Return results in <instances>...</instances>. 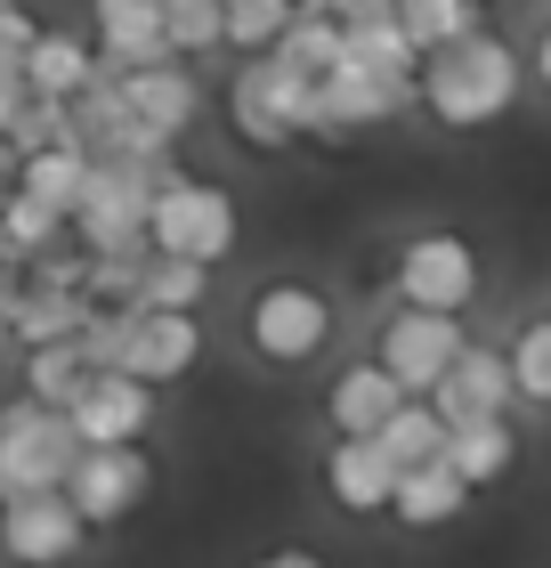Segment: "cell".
Segmentation results:
<instances>
[{"label":"cell","instance_id":"277c9868","mask_svg":"<svg viewBox=\"0 0 551 568\" xmlns=\"http://www.w3.org/2000/svg\"><path fill=\"white\" fill-rule=\"evenodd\" d=\"M235 244H244V203L220 179L178 171L163 195H154V252L163 261H195V268H227Z\"/></svg>","mask_w":551,"mask_h":568},{"label":"cell","instance_id":"9c48e42d","mask_svg":"<svg viewBox=\"0 0 551 568\" xmlns=\"http://www.w3.org/2000/svg\"><path fill=\"white\" fill-rule=\"evenodd\" d=\"M82 545H90V520L73 511V496L0 504V552L17 568H65V560H82Z\"/></svg>","mask_w":551,"mask_h":568},{"label":"cell","instance_id":"ac0fdd59","mask_svg":"<svg viewBox=\"0 0 551 568\" xmlns=\"http://www.w3.org/2000/svg\"><path fill=\"white\" fill-rule=\"evenodd\" d=\"M325 496L340 511H389L398 504V463H389L374 438H333L325 455Z\"/></svg>","mask_w":551,"mask_h":568},{"label":"cell","instance_id":"4316f807","mask_svg":"<svg viewBox=\"0 0 551 568\" xmlns=\"http://www.w3.org/2000/svg\"><path fill=\"white\" fill-rule=\"evenodd\" d=\"M163 33H171V49L187 65L220 58L227 49V0H163Z\"/></svg>","mask_w":551,"mask_h":568},{"label":"cell","instance_id":"9a60e30c","mask_svg":"<svg viewBox=\"0 0 551 568\" xmlns=\"http://www.w3.org/2000/svg\"><path fill=\"white\" fill-rule=\"evenodd\" d=\"M98 73H106V58H98V41L82 33V24H41L33 58H24V90L49 98V106H73Z\"/></svg>","mask_w":551,"mask_h":568},{"label":"cell","instance_id":"7c38bea8","mask_svg":"<svg viewBox=\"0 0 551 568\" xmlns=\"http://www.w3.org/2000/svg\"><path fill=\"white\" fill-rule=\"evenodd\" d=\"M203 366V317H163V308H130V349L122 374L163 390V382H187Z\"/></svg>","mask_w":551,"mask_h":568},{"label":"cell","instance_id":"44dd1931","mask_svg":"<svg viewBox=\"0 0 551 568\" xmlns=\"http://www.w3.org/2000/svg\"><path fill=\"white\" fill-rule=\"evenodd\" d=\"M90 179H98V163H90L82 146H49V154H24V195H33V203H49L58 220H73V212H82Z\"/></svg>","mask_w":551,"mask_h":568},{"label":"cell","instance_id":"e0dca14e","mask_svg":"<svg viewBox=\"0 0 551 568\" xmlns=\"http://www.w3.org/2000/svg\"><path fill=\"white\" fill-rule=\"evenodd\" d=\"M398 406H406V390L374 366V357H365V366H340V374H333V390H325V423H333L340 438H381Z\"/></svg>","mask_w":551,"mask_h":568},{"label":"cell","instance_id":"d6a6232c","mask_svg":"<svg viewBox=\"0 0 551 568\" xmlns=\"http://www.w3.org/2000/svg\"><path fill=\"white\" fill-rule=\"evenodd\" d=\"M24 195V154H17V139H0V212Z\"/></svg>","mask_w":551,"mask_h":568},{"label":"cell","instance_id":"8992f818","mask_svg":"<svg viewBox=\"0 0 551 568\" xmlns=\"http://www.w3.org/2000/svg\"><path fill=\"white\" fill-rule=\"evenodd\" d=\"M462 349H470L462 317H438V308H389L381 333H374V366L406 398H438V382L462 366Z\"/></svg>","mask_w":551,"mask_h":568},{"label":"cell","instance_id":"8fae6325","mask_svg":"<svg viewBox=\"0 0 551 568\" xmlns=\"http://www.w3.org/2000/svg\"><path fill=\"white\" fill-rule=\"evenodd\" d=\"M317 106H325V139L317 146H349L365 131H389L406 106H414V90L406 82H389V73H365V65H340L317 82Z\"/></svg>","mask_w":551,"mask_h":568},{"label":"cell","instance_id":"4fadbf2b","mask_svg":"<svg viewBox=\"0 0 551 568\" xmlns=\"http://www.w3.org/2000/svg\"><path fill=\"white\" fill-rule=\"evenodd\" d=\"M511 349H494V342H470L462 349V366L438 382V415H446V430H462V423H503L511 415Z\"/></svg>","mask_w":551,"mask_h":568},{"label":"cell","instance_id":"30bf717a","mask_svg":"<svg viewBox=\"0 0 551 568\" xmlns=\"http://www.w3.org/2000/svg\"><path fill=\"white\" fill-rule=\"evenodd\" d=\"M90 41H98V58H106L114 82L178 65V49L163 33V0H90Z\"/></svg>","mask_w":551,"mask_h":568},{"label":"cell","instance_id":"83f0119b","mask_svg":"<svg viewBox=\"0 0 551 568\" xmlns=\"http://www.w3.org/2000/svg\"><path fill=\"white\" fill-rule=\"evenodd\" d=\"M203 301H212V268H195V261H163V252L146 261V293H139V308H163V317H195Z\"/></svg>","mask_w":551,"mask_h":568},{"label":"cell","instance_id":"6da1fadb","mask_svg":"<svg viewBox=\"0 0 551 568\" xmlns=\"http://www.w3.org/2000/svg\"><path fill=\"white\" fill-rule=\"evenodd\" d=\"M519 98H528V58L511 49V33H470L455 49H430L422 58V82H414V106H422L438 131H494V122L519 114Z\"/></svg>","mask_w":551,"mask_h":568},{"label":"cell","instance_id":"7a4b0ae2","mask_svg":"<svg viewBox=\"0 0 551 568\" xmlns=\"http://www.w3.org/2000/svg\"><path fill=\"white\" fill-rule=\"evenodd\" d=\"M227 131L244 139L252 154L317 146V139H325L317 82H308V73H293L284 58H235V73H227Z\"/></svg>","mask_w":551,"mask_h":568},{"label":"cell","instance_id":"4dcf8cb0","mask_svg":"<svg viewBox=\"0 0 551 568\" xmlns=\"http://www.w3.org/2000/svg\"><path fill=\"white\" fill-rule=\"evenodd\" d=\"M33 41H41V17H33V9H0V65H9V73H24Z\"/></svg>","mask_w":551,"mask_h":568},{"label":"cell","instance_id":"836d02e7","mask_svg":"<svg viewBox=\"0 0 551 568\" xmlns=\"http://www.w3.org/2000/svg\"><path fill=\"white\" fill-rule=\"evenodd\" d=\"M528 73H535V82L551 90V24H543V33H535V58H528Z\"/></svg>","mask_w":551,"mask_h":568},{"label":"cell","instance_id":"e575fe53","mask_svg":"<svg viewBox=\"0 0 551 568\" xmlns=\"http://www.w3.org/2000/svg\"><path fill=\"white\" fill-rule=\"evenodd\" d=\"M252 568H325L317 552H268V560H252Z\"/></svg>","mask_w":551,"mask_h":568},{"label":"cell","instance_id":"d4e9b609","mask_svg":"<svg viewBox=\"0 0 551 568\" xmlns=\"http://www.w3.org/2000/svg\"><path fill=\"white\" fill-rule=\"evenodd\" d=\"M462 504H470V487L446 471V463H430V471L398 479V504H389V511H398L406 528H446V520H462Z\"/></svg>","mask_w":551,"mask_h":568},{"label":"cell","instance_id":"d590c367","mask_svg":"<svg viewBox=\"0 0 551 568\" xmlns=\"http://www.w3.org/2000/svg\"><path fill=\"white\" fill-rule=\"evenodd\" d=\"M17 284H24V268H17V252L0 244V293H17Z\"/></svg>","mask_w":551,"mask_h":568},{"label":"cell","instance_id":"2e32d148","mask_svg":"<svg viewBox=\"0 0 551 568\" xmlns=\"http://www.w3.org/2000/svg\"><path fill=\"white\" fill-rule=\"evenodd\" d=\"M122 98H130V114H139V131H154L163 146H178V139L203 122V82H195L187 58H178V65H154V73H130Z\"/></svg>","mask_w":551,"mask_h":568},{"label":"cell","instance_id":"8d00e7d4","mask_svg":"<svg viewBox=\"0 0 551 568\" xmlns=\"http://www.w3.org/2000/svg\"><path fill=\"white\" fill-rule=\"evenodd\" d=\"M0 349H17V325H9V293H0Z\"/></svg>","mask_w":551,"mask_h":568},{"label":"cell","instance_id":"ffe728a7","mask_svg":"<svg viewBox=\"0 0 551 568\" xmlns=\"http://www.w3.org/2000/svg\"><path fill=\"white\" fill-rule=\"evenodd\" d=\"M511 463H519L511 415H503V423H462V430H446V471H455L470 496H479V487H494V479H511Z\"/></svg>","mask_w":551,"mask_h":568},{"label":"cell","instance_id":"603a6c76","mask_svg":"<svg viewBox=\"0 0 551 568\" xmlns=\"http://www.w3.org/2000/svg\"><path fill=\"white\" fill-rule=\"evenodd\" d=\"M90 382H98V366L82 357V342H49V349H24V398L58 406V415H65V406L90 390Z\"/></svg>","mask_w":551,"mask_h":568},{"label":"cell","instance_id":"74e56055","mask_svg":"<svg viewBox=\"0 0 551 568\" xmlns=\"http://www.w3.org/2000/svg\"><path fill=\"white\" fill-rule=\"evenodd\" d=\"M0 9H24V0H0Z\"/></svg>","mask_w":551,"mask_h":568},{"label":"cell","instance_id":"cb8c5ba5","mask_svg":"<svg viewBox=\"0 0 551 568\" xmlns=\"http://www.w3.org/2000/svg\"><path fill=\"white\" fill-rule=\"evenodd\" d=\"M398 24L430 58V49H455L470 33H487V0H398Z\"/></svg>","mask_w":551,"mask_h":568},{"label":"cell","instance_id":"5b68a950","mask_svg":"<svg viewBox=\"0 0 551 568\" xmlns=\"http://www.w3.org/2000/svg\"><path fill=\"white\" fill-rule=\"evenodd\" d=\"M487 284V261L479 244L462 236V227H414L398 244V261H389V293L398 308H438V317H462L470 301H479Z\"/></svg>","mask_w":551,"mask_h":568},{"label":"cell","instance_id":"7402d4cb","mask_svg":"<svg viewBox=\"0 0 551 568\" xmlns=\"http://www.w3.org/2000/svg\"><path fill=\"white\" fill-rule=\"evenodd\" d=\"M374 447L398 463V479H406V471H430V463H446V415H438L430 398H406L398 415H389V430L374 438Z\"/></svg>","mask_w":551,"mask_h":568},{"label":"cell","instance_id":"1f68e13d","mask_svg":"<svg viewBox=\"0 0 551 568\" xmlns=\"http://www.w3.org/2000/svg\"><path fill=\"white\" fill-rule=\"evenodd\" d=\"M24 106H33V90H24V73H9V65H0V139H9L17 122H24Z\"/></svg>","mask_w":551,"mask_h":568},{"label":"cell","instance_id":"484cf974","mask_svg":"<svg viewBox=\"0 0 551 568\" xmlns=\"http://www.w3.org/2000/svg\"><path fill=\"white\" fill-rule=\"evenodd\" d=\"M300 24V0H227V49L235 58H276Z\"/></svg>","mask_w":551,"mask_h":568},{"label":"cell","instance_id":"f546056e","mask_svg":"<svg viewBox=\"0 0 551 568\" xmlns=\"http://www.w3.org/2000/svg\"><path fill=\"white\" fill-rule=\"evenodd\" d=\"M511 390L528 406H551V308L511 333Z\"/></svg>","mask_w":551,"mask_h":568},{"label":"cell","instance_id":"f1b7e54d","mask_svg":"<svg viewBox=\"0 0 551 568\" xmlns=\"http://www.w3.org/2000/svg\"><path fill=\"white\" fill-rule=\"evenodd\" d=\"M65 236H73V220H58V212H49V203H33V195H17L9 212H0V244L17 252V268H33L41 252L65 244Z\"/></svg>","mask_w":551,"mask_h":568},{"label":"cell","instance_id":"d6986e66","mask_svg":"<svg viewBox=\"0 0 551 568\" xmlns=\"http://www.w3.org/2000/svg\"><path fill=\"white\" fill-rule=\"evenodd\" d=\"M90 293H58V284H17L9 293V325H17V349H49V342H82L90 333Z\"/></svg>","mask_w":551,"mask_h":568},{"label":"cell","instance_id":"52a82bcc","mask_svg":"<svg viewBox=\"0 0 551 568\" xmlns=\"http://www.w3.org/2000/svg\"><path fill=\"white\" fill-rule=\"evenodd\" d=\"M244 342H252V357H268V366H308V357L333 342V301L300 276H276V284H259L252 308H244Z\"/></svg>","mask_w":551,"mask_h":568},{"label":"cell","instance_id":"3957f363","mask_svg":"<svg viewBox=\"0 0 551 568\" xmlns=\"http://www.w3.org/2000/svg\"><path fill=\"white\" fill-rule=\"evenodd\" d=\"M73 463H82V430L41 398H0V504L24 496H65Z\"/></svg>","mask_w":551,"mask_h":568},{"label":"cell","instance_id":"ba28073f","mask_svg":"<svg viewBox=\"0 0 551 568\" xmlns=\"http://www.w3.org/2000/svg\"><path fill=\"white\" fill-rule=\"evenodd\" d=\"M146 487H154L146 447H82V463H73V479H65V496H73V511H82L90 528H122L130 511L146 504Z\"/></svg>","mask_w":551,"mask_h":568},{"label":"cell","instance_id":"5bb4252c","mask_svg":"<svg viewBox=\"0 0 551 568\" xmlns=\"http://www.w3.org/2000/svg\"><path fill=\"white\" fill-rule=\"evenodd\" d=\"M65 423L82 430V447H139L154 430V390L130 374H98L82 398L65 406Z\"/></svg>","mask_w":551,"mask_h":568}]
</instances>
